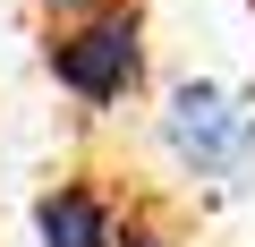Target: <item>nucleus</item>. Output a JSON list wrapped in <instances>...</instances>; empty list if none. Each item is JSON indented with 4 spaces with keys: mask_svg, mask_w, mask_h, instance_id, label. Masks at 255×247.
<instances>
[{
    "mask_svg": "<svg viewBox=\"0 0 255 247\" xmlns=\"http://www.w3.org/2000/svg\"><path fill=\"white\" fill-rule=\"evenodd\" d=\"M43 68H51V85L85 119L128 111L145 94V77H153V60H145V9L136 0H111V9H94V17H51Z\"/></svg>",
    "mask_w": 255,
    "mask_h": 247,
    "instance_id": "nucleus-1",
    "label": "nucleus"
},
{
    "mask_svg": "<svg viewBox=\"0 0 255 247\" xmlns=\"http://www.w3.org/2000/svg\"><path fill=\"white\" fill-rule=\"evenodd\" d=\"M162 154L204 188H247L255 171V102L221 77H170L162 85Z\"/></svg>",
    "mask_w": 255,
    "mask_h": 247,
    "instance_id": "nucleus-2",
    "label": "nucleus"
},
{
    "mask_svg": "<svg viewBox=\"0 0 255 247\" xmlns=\"http://www.w3.org/2000/svg\"><path fill=\"white\" fill-rule=\"evenodd\" d=\"M119 239H128V205L94 171H68L34 196V247H119Z\"/></svg>",
    "mask_w": 255,
    "mask_h": 247,
    "instance_id": "nucleus-3",
    "label": "nucleus"
},
{
    "mask_svg": "<svg viewBox=\"0 0 255 247\" xmlns=\"http://www.w3.org/2000/svg\"><path fill=\"white\" fill-rule=\"evenodd\" d=\"M119 247H179V230L162 222V213H128V239Z\"/></svg>",
    "mask_w": 255,
    "mask_h": 247,
    "instance_id": "nucleus-4",
    "label": "nucleus"
},
{
    "mask_svg": "<svg viewBox=\"0 0 255 247\" xmlns=\"http://www.w3.org/2000/svg\"><path fill=\"white\" fill-rule=\"evenodd\" d=\"M51 17H94V9H111V0H43Z\"/></svg>",
    "mask_w": 255,
    "mask_h": 247,
    "instance_id": "nucleus-5",
    "label": "nucleus"
}]
</instances>
